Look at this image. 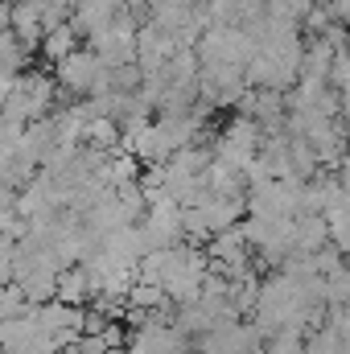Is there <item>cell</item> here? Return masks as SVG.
<instances>
[{
  "label": "cell",
  "instance_id": "1",
  "mask_svg": "<svg viewBox=\"0 0 350 354\" xmlns=\"http://www.w3.org/2000/svg\"><path fill=\"white\" fill-rule=\"evenodd\" d=\"M99 71H103V58H99L91 46H87V50L66 54L62 62H54V79H58L62 95H83V99L91 95L95 79H99Z\"/></svg>",
  "mask_w": 350,
  "mask_h": 354
},
{
  "label": "cell",
  "instance_id": "2",
  "mask_svg": "<svg viewBox=\"0 0 350 354\" xmlns=\"http://www.w3.org/2000/svg\"><path fill=\"white\" fill-rule=\"evenodd\" d=\"M330 243V223H326V214L322 210H301V214H293V252H317V248H326Z\"/></svg>",
  "mask_w": 350,
  "mask_h": 354
},
{
  "label": "cell",
  "instance_id": "3",
  "mask_svg": "<svg viewBox=\"0 0 350 354\" xmlns=\"http://www.w3.org/2000/svg\"><path fill=\"white\" fill-rule=\"evenodd\" d=\"M46 330L37 326V317H33V305L21 313V317H8V322H0V346L8 354H25L37 338H42Z\"/></svg>",
  "mask_w": 350,
  "mask_h": 354
},
{
  "label": "cell",
  "instance_id": "4",
  "mask_svg": "<svg viewBox=\"0 0 350 354\" xmlns=\"http://www.w3.org/2000/svg\"><path fill=\"white\" fill-rule=\"evenodd\" d=\"M29 50L33 46H42V37H46V25H42V4L37 0H12V25H8Z\"/></svg>",
  "mask_w": 350,
  "mask_h": 354
},
{
  "label": "cell",
  "instance_id": "5",
  "mask_svg": "<svg viewBox=\"0 0 350 354\" xmlns=\"http://www.w3.org/2000/svg\"><path fill=\"white\" fill-rule=\"evenodd\" d=\"M58 272H62V268L37 264V268H29L25 276H17V284L25 288L29 305H46V301H54V297H58Z\"/></svg>",
  "mask_w": 350,
  "mask_h": 354
},
{
  "label": "cell",
  "instance_id": "6",
  "mask_svg": "<svg viewBox=\"0 0 350 354\" xmlns=\"http://www.w3.org/2000/svg\"><path fill=\"white\" fill-rule=\"evenodd\" d=\"M91 297H95V284H91L87 264H66L58 272V301H66V305H87Z\"/></svg>",
  "mask_w": 350,
  "mask_h": 354
},
{
  "label": "cell",
  "instance_id": "7",
  "mask_svg": "<svg viewBox=\"0 0 350 354\" xmlns=\"http://www.w3.org/2000/svg\"><path fill=\"white\" fill-rule=\"evenodd\" d=\"M206 185H210V194H248L243 169H235V165L223 161V157H214V161L206 165Z\"/></svg>",
  "mask_w": 350,
  "mask_h": 354
},
{
  "label": "cell",
  "instance_id": "8",
  "mask_svg": "<svg viewBox=\"0 0 350 354\" xmlns=\"http://www.w3.org/2000/svg\"><path fill=\"white\" fill-rule=\"evenodd\" d=\"M79 41H83V37H79V29H75L71 21H62L58 29H50V33L42 37V54H46L50 62H62L66 54H75V50H79Z\"/></svg>",
  "mask_w": 350,
  "mask_h": 354
},
{
  "label": "cell",
  "instance_id": "9",
  "mask_svg": "<svg viewBox=\"0 0 350 354\" xmlns=\"http://www.w3.org/2000/svg\"><path fill=\"white\" fill-rule=\"evenodd\" d=\"M227 297H231L235 313H239V317H248V313L256 309V301H260V276H256V268H252V272H243V276H235V280H231V288H227Z\"/></svg>",
  "mask_w": 350,
  "mask_h": 354
},
{
  "label": "cell",
  "instance_id": "10",
  "mask_svg": "<svg viewBox=\"0 0 350 354\" xmlns=\"http://www.w3.org/2000/svg\"><path fill=\"white\" fill-rule=\"evenodd\" d=\"M128 305H132V309L161 313V309H165V305H174V301L165 297V288H161V284H153V280H140V276H136V284L128 288Z\"/></svg>",
  "mask_w": 350,
  "mask_h": 354
},
{
  "label": "cell",
  "instance_id": "11",
  "mask_svg": "<svg viewBox=\"0 0 350 354\" xmlns=\"http://www.w3.org/2000/svg\"><path fill=\"white\" fill-rule=\"evenodd\" d=\"M29 54H33V50H29V46H25V41H21L12 29H4V33H0V66H4V71H12V75H25V66H29Z\"/></svg>",
  "mask_w": 350,
  "mask_h": 354
},
{
  "label": "cell",
  "instance_id": "12",
  "mask_svg": "<svg viewBox=\"0 0 350 354\" xmlns=\"http://www.w3.org/2000/svg\"><path fill=\"white\" fill-rule=\"evenodd\" d=\"M120 140H124V136H120V124H116L111 115H95L87 124V140H83V145H95V149H107V153H111V149H120Z\"/></svg>",
  "mask_w": 350,
  "mask_h": 354
},
{
  "label": "cell",
  "instance_id": "13",
  "mask_svg": "<svg viewBox=\"0 0 350 354\" xmlns=\"http://www.w3.org/2000/svg\"><path fill=\"white\" fill-rule=\"evenodd\" d=\"M25 309H29V297H25V288H21L17 280L0 284V322H8V317H21Z\"/></svg>",
  "mask_w": 350,
  "mask_h": 354
},
{
  "label": "cell",
  "instance_id": "14",
  "mask_svg": "<svg viewBox=\"0 0 350 354\" xmlns=\"http://www.w3.org/2000/svg\"><path fill=\"white\" fill-rule=\"evenodd\" d=\"M260 354H309V351H305V334H297V330H280L276 338L264 342Z\"/></svg>",
  "mask_w": 350,
  "mask_h": 354
},
{
  "label": "cell",
  "instance_id": "15",
  "mask_svg": "<svg viewBox=\"0 0 350 354\" xmlns=\"http://www.w3.org/2000/svg\"><path fill=\"white\" fill-rule=\"evenodd\" d=\"M111 317L103 313V309H95V305H83V334H103V326H107Z\"/></svg>",
  "mask_w": 350,
  "mask_h": 354
},
{
  "label": "cell",
  "instance_id": "16",
  "mask_svg": "<svg viewBox=\"0 0 350 354\" xmlns=\"http://www.w3.org/2000/svg\"><path fill=\"white\" fill-rule=\"evenodd\" d=\"M75 351H79V354H111V346L103 342V334H83Z\"/></svg>",
  "mask_w": 350,
  "mask_h": 354
},
{
  "label": "cell",
  "instance_id": "17",
  "mask_svg": "<svg viewBox=\"0 0 350 354\" xmlns=\"http://www.w3.org/2000/svg\"><path fill=\"white\" fill-rule=\"evenodd\" d=\"M8 210H17V189H12L8 181H0V218H4Z\"/></svg>",
  "mask_w": 350,
  "mask_h": 354
},
{
  "label": "cell",
  "instance_id": "18",
  "mask_svg": "<svg viewBox=\"0 0 350 354\" xmlns=\"http://www.w3.org/2000/svg\"><path fill=\"white\" fill-rule=\"evenodd\" d=\"M12 25V0H0V33Z\"/></svg>",
  "mask_w": 350,
  "mask_h": 354
},
{
  "label": "cell",
  "instance_id": "19",
  "mask_svg": "<svg viewBox=\"0 0 350 354\" xmlns=\"http://www.w3.org/2000/svg\"><path fill=\"white\" fill-rule=\"evenodd\" d=\"M334 174H338V181H342V189H350V157L338 165V169H334Z\"/></svg>",
  "mask_w": 350,
  "mask_h": 354
},
{
  "label": "cell",
  "instance_id": "20",
  "mask_svg": "<svg viewBox=\"0 0 350 354\" xmlns=\"http://www.w3.org/2000/svg\"><path fill=\"white\" fill-rule=\"evenodd\" d=\"M177 4H185V8H198V4H206V0H177Z\"/></svg>",
  "mask_w": 350,
  "mask_h": 354
},
{
  "label": "cell",
  "instance_id": "21",
  "mask_svg": "<svg viewBox=\"0 0 350 354\" xmlns=\"http://www.w3.org/2000/svg\"><path fill=\"white\" fill-rule=\"evenodd\" d=\"M103 4H107V8H120V4H124V0H103Z\"/></svg>",
  "mask_w": 350,
  "mask_h": 354
},
{
  "label": "cell",
  "instance_id": "22",
  "mask_svg": "<svg viewBox=\"0 0 350 354\" xmlns=\"http://www.w3.org/2000/svg\"><path fill=\"white\" fill-rule=\"evenodd\" d=\"M62 4H66V8H79V4H83V0H62Z\"/></svg>",
  "mask_w": 350,
  "mask_h": 354
},
{
  "label": "cell",
  "instance_id": "23",
  "mask_svg": "<svg viewBox=\"0 0 350 354\" xmlns=\"http://www.w3.org/2000/svg\"><path fill=\"white\" fill-rule=\"evenodd\" d=\"M0 354H8V351H4V346H0Z\"/></svg>",
  "mask_w": 350,
  "mask_h": 354
}]
</instances>
